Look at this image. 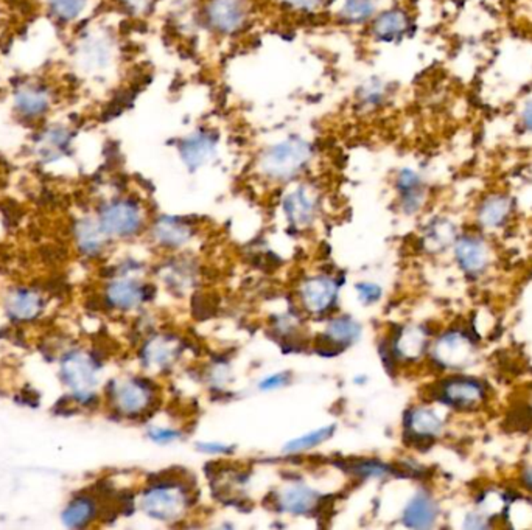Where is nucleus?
Returning <instances> with one entry per match:
<instances>
[{
  "label": "nucleus",
  "mask_w": 532,
  "mask_h": 530,
  "mask_svg": "<svg viewBox=\"0 0 532 530\" xmlns=\"http://www.w3.org/2000/svg\"><path fill=\"white\" fill-rule=\"evenodd\" d=\"M315 158V146L301 136H290L260 152L257 173L276 183H288L302 176Z\"/></svg>",
  "instance_id": "nucleus-1"
},
{
  "label": "nucleus",
  "mask_w": 532,
  "mask_h": 530,
  "mask_svg": "<svg viewBox=\"0 0 532 530\" xmlns=\"http://www.w3.org/2000/svg\"><path fill=\"white\" fill-rule=\"evenodd\" d=\"M192 488L183 479L165 478L153 480L140 495V509L159 523H176L191 511Z\"/></svg>",
  "instance_id": "nucleus-2"
},
{
  "label": "nucleus",
  "mask_w": 532,
  "mask_h": 530,
  "mask_svg": "<svg viewBox=\"0 0 532 530\" xmlns=\"http://www.w3.org/2000/svg\"><path fill=\"white\" fill-rule=\"evenodd\" d=\"M102 362L84 348H72L59 360V379L69 389L74 401L82 406L96 403Z\"/></svg>",
  "instance_id": "nucleus-3"
},
{
  "label": "nucleus",
  "mask_w": 532,
  "mask_h": 530,
  "mask_svg": "<svg viewBox=\"0 0 532 530\" xmlns=\"http://www.w3.org/2000/svg\"><path fill=\"white\" fill-rule=\"evenodd\" d=\"M106 398L117 416L136 420L154 410L159 401V389L152 379L127 377L109 383Z\"/></svg>",
  "instance_id": "nucleus-4"
},
{
  "label": "nucleus",
  "mask_w": 532,
  "mask_h": 530,
  "mask_svg": "<svg viewBox=\"0 0 532 530\" xmlns=\"http://www.w3.org/2000/svg\"><path fill=\"white\" fill-rule=\"evenodd\" d=\"M96 216L111 240H133L148 224L145 207L134 196H115L102 202Z\"/></svg>",
  "instance_id": "nucleus-5"
},
{
  "label": "nucleus",
  "mask_w": 532,
  "mask_h": 530,
  "mask_svg": "<svg viewBox=\"0 0 532 530\" xmlns=\"http://www.w3.org/2000/svg\"><path fill=\"white\" fill-rule=\"evenodd\" d=\"M478 336L469 327H453L430 344L431 361L439 370H464L475 360Z\"/></svg>",
  "instance_id": "nucleus-6"
},
{
  "label": "nucleus",
  "mask_w": 532,
  "mask_h": 530,
  "mask_svg": "<svg viewBox=\"0 0 532 530\" xmlns=\"http://www.w3.org/2000/svg\"><path fill=\"white\" fill-rule=\"evenodd\" d=\"M430 397L458 412H475L488 403L489 387L482 379L455 375L437 381L431 387Z\"/></svg>",
  "instance_id": "nucleus-7"
},
{
  "label": "nucleus",
  "mask_w": 532,
  "mask_h": 530,
  "mask_svg": "<svg viewBox=\"0 0 532 530\" xmlns=\"http://www.w3.org/2000/svg\"><path fill=\"white\" fill-rule=\"evenodd\" d=\"M204 24L220 36L240 33L251 18L249 0H207L204 4Z\"/></svg>",
  "instance_id": "nucleus-8"
},
{
  "label": "nucleus",
  "mask_w": 532,
  "mask_h": 530,
  "mask_svg": "<svg viewBox=\"0 0 532 530\" xmlns=\"http://www.w3.org/2000/svg\"><path fill=\"white\" fill-rule=\"evenodd\" d=\"M55 106V94L51 86L43 82H20L13 90V111L26 123L45 121Z\"/></svg>",
  "instance_id": "nucleus-9"
},
{
  "label": "nucleus",
  "mask_w": 532,
  "mask_h": 530,
  "mask_svg": "<svg viewBox=\"0 0 532 530\" xmlns=\"http://www.w3.org/2000/svg\"><path fill=\"white\" fill-rule=\"evenodd\" d=\"M341 284L330 274H315L305 278L298 290L301 308L311 316H325L335 309Z\"/></svg>",
  "instance_id": "nucleus-10"
},
{
  "label": "nucleus",
  "mask_w": 532,
  "mask_h": 530,
  "mask_svg": "<svg viewBox=\"0 0 532 530\" xmlns=\"http://www.w3.org/2000/svg\"><path fill=\"white\" fill-rule=\"evenodd\" d=\"M321 210V199L317 190L299 183L294 189L288 190L282 198V212L290 226L298 230H307L317 222Z\"/></svg>",
  "instance_id": "nucleus-11"
},
{
  "label": "nucleus",
  "mask_w": 532,
  "mask_h": 530,
  "mask_svg": "<svg viewBox=\"0 0 532 530\" xmlns=\"http://www.w3.org/2000/svg\"><path fill=\"white\" fill-rule=\"evenodd\" d=\"M183 352L184 344L177 336L156 333L142 344L139 352L140 364L148 372L164 373L173 369Z\"/></svg>",
  "instance_id": "nucleus-12"
},
{
  "label": "nucleus",
  "mask_w": 532,
  "mask_h": 530,
  "mask_svg": "<svg viewBox=\"0 0 532 530\" xmlns=\"http://www.w3.org/2000/svg\"><path fill=\"white\" fill-rule=\"evenodd\" d=\"M403 433L408 445L428 448L442 436L443 420L428 406H412L403 417Z\"/></svg>",
  "instance_id": "nucleus-13"
},
{
  "label": "nucleus",
  "mask_w": 532,
  "mask_h": 530,
  "mask_svg": "<svg viewBox=\"0 0 532 530\" xmlns=\"http://www.w3.org/2000/svg\"><path fill=\"white\" fill-rule=\"evenodd\" d=\"M218 134L207 128H200L177 142V154L185 168L195 173L209 165L218 152Z\"/></svg>",
  "instance_id": "nucleus-14"
},
{
  "label": "nucleus",
  "mask_w": 532,
  "mask_h": 530,
  "mask_svg": "<svg viewBox=\"0 0 532 530\" xmlns=\"http://www.w3.org/2000/svg\"><path fill=\"white\" fill-rule=\"evenodd\" d=\"M105 303L109 308L121 313L139 309L150 299V284L129 274H121L105 286Z\"/></svg>",
  "instance_id": "nucleus-15"
},
{
  "label": "nucleus",
  "mask_w": 532,
  "mask_h": 530,
  "mask_svg": "<svg viewBox=\"0 0 532 530\" xmlns=\"http://www.w3.org/2000/svg\"><path fill=\"white\" fill-rule=\"evenodd\" d=\"M75 133L64 123H49L35 136V154L44 165L57 164L72 152Z\"/></svg>",
  "instance_id": "nucleus-16"
},
{
  "label": "nucleus",
  "mask_w": 532,
  "mask_h": 530,
  "mask_svg": "<svg viewBox=\"0 0 532 530\" xmlns=\"http://www.w3.org/2000/svg\"><path fill=\"white\" fill-rule=\"evenodd\" d=\"M430 350V331L424 325H403L394 331L387 344V355L393 361L416 362Z\"/></svg>",
  "instance_id": "nucleus-17"
},
{
  "label": "nucleus",
  "mask_w": 532,
  "mask_h": 530,
  "mask_svg": "<svg viewBox=\"0 0 532 530\" xmlns=\"http://www.w3.org/2000/svg\"><path fill=\"white\" fill-rule=\"evenodd\" d=\"M76 64L86 74H102L114 61V44L106 35L90 33L76 47Z\"/></svg>",
  "instance_id": "nucleus-18"
},
{
  "label": "nucleus",
  "mask_w": 532,
  "mask_h": 530,
  "mask_svg": "<svg viewBox=\"0 0 532 530\" xmlns=\"http://www.w3.org/2000/svg\"><path fill=\"white\" fill-rule=\"evenodd\" d=\"M274 505L276 511L280 513L293 517H307L317 511V505H321V493L305 482L293 480L276 493Z\"/></svg>",
  "instance_id": "nucleus-19"
},
{
  "label": "nucleus",
  "mask_w": 532,
  "mask_h": 530,
  "mask_svg": "<svg viewBox=\"0 0 532 530\" xmlns=\"http://www.w3.org/2000/svg\"><path fill=\"white\" fill-rule=\"evenodd\" d=\"M150 237L156 246L165 251H181L193 240L195 228L184 218L159 216L150 226Z\"/></svg>",
  "instance_id": "nucleus-20"
},
{
  "label": "nucleus",
  "mask_w": 532,
  "mask_h": 530,
  "mask_svg": "<svg viewBox=\"0 0 532 530\" xmlns=\"http://www.w3.org/2000/svg\"><path fill=\"white\" fill-rule=\"evenodd\" d=\"M455 259L459 269L470 278L480 277L490 263V253L484 241L476 235L464 234L453 243Z\"/></svg>",
  "instance_id": "nucleus-21"
},
{
  "label": "nucleus",
  "mask_w": 532,
  "mask_h": 530,
  "mask_svg": "<svg viewBox=\"0 0 532 530\" xmlns=\"http://www.w3.org/2000/svg\"><path fill=\"white\" fill-rule=\"evenodd\" d=\"M362 335V323L352 316L332 317L325 325L323 335L319 336L324 342L323 347L317 348V352L324 356L340 354L342 348L350 347L360 341Z\"/></svg>",
  "instance_id": "nucleus-22"
},
{
  "label": "nucleus",
  "mask_w": 532,
  "mask_h": 530,
  "mask_svg": "<svg viewBox=\"0 0 532 530\" xmlns=\"http://www.w3.org/2000/svg\"><path fill=\"white\" fill-rule=\"evenodd\" d=\"M74 243L82 255L88 259L100 257L108 247V235L105 234L97 216H82L74 222Z\"/></svg>",
  "instance_id": "nucleus-23"
},
{
  "label": "nucleus",
  "mask_w": 532,
  "mask_h": 530,
  "mask_svg": "<svg viewBox=\"0 0 532 530\" xmlns=\"http://www.w3.org/2000/svg\"><path fill=\"white\" fill-rule=\"evenodd\" d=\"M44 308V296L27 286H18L10 291L5 300V311L10 321L14 323H32L43 315Z\"/></svg>",
  "instance_id": "nucleus-24"
},
{
  "label": "nucleus",
  "mask_w": 532,
  "mask_h": 530,
  "mask_svg": "<svg viewBox=\"0 0 532 530\" xmlns=\"http://www.w3.org/2000/svg\"><path fill=\"white\" fill-rule=\"evenodd\" d=\"M411 18L403 8H389L375 14L371 33L379 43H397L405 38L411 30Z\"/></svg>",
  "instance_id": "nucleus-25"
},
{
  "label": "nucleus",
  "mask_w": 532,
  "mask_h": 530,
  "mask_svg": "<svg viewBox=\"0 0 532 530\" xmlns=\"http://www.w3.org/2000/svg\"><path fill=\"white\" fill-rule=\"evenodd\" d=\"M395 190L399 204L405 215H416L424 207L426 199V185L418 171L403 168L395 177Z\"/></svg>",
  "instance_id": "nucleus-26"
},
{
  "label": "nucleus",
  "mask_w": 532,
  "mask_h": 530,
  "mask_svg": "<svg viewBox=\"0 0 532 530\" xmlns=\"http://www.w3.org/2000/svg\"><path fill=\"white\" fill-rule=\"evenodd\" d=\"M100 503L88 493H78L61 511V523L67 529H88L100 518Z\"/></svg>",
  "instance_id": "nucleus-27"
},
{
  "label": "nucleus",
  "mask_w": 532,
  "mask_h": 530,
  "mask_svg": "<svg viewBox=\"0 0 532 530\" xmlns=\"http://www.w3.org/2000/svg\"><path fill=\"white\" fill-rule=\"evenodd\" d=\"M439 518V505L425 490L416 493L402 511V523L410 529H431Z\"/></svg>",
  "instance_id": "nucleus-28"
},
{
  "label": "nucleus",
  "mask_w": 532,
  "mask_h": 530,
  "mask_svg": "<svg viewBox=\"0 0 532 530\" xmlns=\"http://www.w3.org/2000/svg\"><path fill=\"white\" fill-rule=\"evenodd\" d=\"M160 280L171 292L177 296L185 294L197 284L198 268L192 260L184 257L171 259L160 268Z\"/></svg>",
  "instance_id": "nucleus-29"
},
{
  "label": "nucleus",
  "mask_w": 532,
  "mask_h": 530,
  "mask_svg": "<svg viewBox=\"0 0 532 530\" xmlns=\"http://www.w3.org/2000/svg\"><path fill=\"white\" fill-rule=\"evenodd\" d=\"M513 201L511 196L490 195L482 199L476 210V222L484 229H500L506 226L512 215Z\"/></svg>",
  "instance_id": "nucleus-30"
},
{
  "label": "nucleus",
  "mask_w": 532,
  "mask_h": 530,
  "mask_svg": "<svg viewBox=\"0 0 532 530\" xmlns=\"http://www.w3.org/2000/svg\"><path fill=\"white\" fill-rule=\"evenodd\" d=\"M457 228L447 218H436L425 228L422 246L430 253H442L457 240Z\"/></svg>",
  "instance_id": "nucleus-31"
},
{
  "label": "nucleus",
  "mask_w": 532,
  "mask_h": 530,
  "mask_svg": "<svg viewBox=\"0 0 532 530\" xmlns=\"http://www.w3.org/2000/svg\"><path fill=\"white\" fill-rule=\"evenodd\" d=\"M45 10L59 26L67 27L82 19L88 12L90 0H44Z\"/></svg>",
  "instance_id": "nucleus-32"
},
{
  "label": "nucleus",
  "mask_w": 532,
  "mask_h": 530,
  "mask_svg": "<svg viewBox=\"0 0 532 530\" xmlns=\"http://www.w3.org/2000/svg\"><path fill=\"white\" fill-rule=\"evenodd\" d=\"M379 10V0H342L338 18L346 26H362L374 19Z\"/></svg>",
  "instance_id": "nucleus-33"
},
{
  "label": "nucleus",
  "mask_w": 532,
  "mask_h": 530,
  "mask_svg": "<svg viewBox=\"0 0 532 530\" xmlns=\"http://www.w3.org/2000/svg\"><path fill=\"white\" fill-rule=\"evenodd\" d=\"M335 425H327V426H321L317 430L310 431L304 436L296 437L290 442L286 443L284 447V453L286 455H301V453H307L310 449L321 447L324 442H327L332 436L335 434Z\"/></svg>",
  "instance_id": "nucleus-34"
},
{
  "label": "nucleus",
  "mask_w": 532,
  "mask_h": 530,
  "mask_svg": "<svg viewBox=\"0 0 532 530\" xmlns=\"http://www.w3.org/2000/svg\"><path fill=\"white\" fill-rule=\"evenodd\" d=\"M385 98H387V88L377 78L364 82L358 90V103L364 108H377L385 101Z\"/></svg>",
  "instance_id": "nucleus-35"
},
{
  "label": "nucleus",
  "mask_w": 532,
  "mask_h": 530,
  "mask_svg": "<svg viewBox=\"0 0 532 530\" xmlns=\"http://www.w3.org/2000/svg\"><path fill=\"white\" fill-rule=\"evenodd\" d=\"M350 472L362 479H383L393 472V468L380 461H356L350 465Z\"/></svg>",
  "instance_id": "nucleus-36"
},
{
  "label": "nucleus",
  "mask_w": 532,
  "mask_h": 530,
  "mask_svg": "<svg viewBox=\"0 0 532 530\" xmlns=\"http://www.w3.org/2000/svg\"><path fill=\"white\" fill-rule=\"evenodd\" d=\"M146 436L156 443V445H171L184 439V433L177 428H167V426H152L146 431Z\"/></svg>",
  "instance_id": "nucleus-37"
},
{
  "label": "nucleus",
  "mask_w": 532,
  "mask_h": 530,
  "mask_svg": "<svg viewBox=\"0 0 532 530\" xmlns=\"http://www.w3.org/2000/svg\"><path fill=\"white\" fill-rule=\"evenodd\" d=\"M299 327H301V321H299L298 316L292 315V313H284L274 319V331L282 338H290V336L293 338V336L298 335Z\"/></svg>",
  "instance_id": "nucleus-38"
},
{
  "label": "nucleus",
  "mask_w": 532,
  "mask_h": 530,
  "mask_svg": "<svg viewBox=\"0 0 532 530\" xmlns=\"http://www.w3.org/2000/svg\"><path fill=\"white\" fill-rule=\"evenodd\" d=\"M355 290H356L358 300H360L364 307H371V305L380 302L381 296H383V290H381L380 284H372V282H362V284H356Z\"/></svg>",
  "instance_id": "nucleus-39"
},
{
  "label": "nucleus",
  "mask_w": 532,
  "mask_h": 530,
  "mask_svg": "<svg viewBox=\"0 0 532 530\" xmlns=\"http://www.w3.org/2000/svg\"><path fill=\"white\" fill-rule=\"evenodd\" d=\"M292 383V373L282 370V372L271 373L259 383L260 391L271 392L282 389Z\"/></svg>",
  "instance_id": "nucleus-40"
},
{
  "label": "nucleus",
  "mask_w": 532,
  "mask_h": 530,
  "mask_svg": "<svg viewBox=\"0 0 532 530\" xmlns=\"http://www.w3.org/2000/svg\"><path fill=\"white\" fill-rule=\"evenodd\" d=\"M464 527L466 529H490V527H494V518L486 511H472L466 518Z\"/></svg>",
  "instance_id": "nucleus-41"
},
{
  "label": "nucleus",
  "mask_w": 532,
  "mask_h": 530,
  "mask_svg": "<svg viewBox=\"0 0 532 530\" xmlns=\"http://www.w3.org/2000/svg\"><path fill=\"white\" fill-rule=\"evenodd\" d=\"M198 451L210 456H229L234 451L235 447L222 442H198Z\"/></svg>",
  "instance_id": "nucleus-42"
},
{
  "label": "nucleus",
  "mask_w": 532,
  "mask_h": 530,
  "mask_svg": "<svg viewBox=\"0 0 532 530\" xmlns=\"http://www.w3.org/2000/svg\"><path fill=\"white\" fill-rule=\"evenodd\" d=\"M229 379H231V375H229L228 366H224V364H216V366L210 367V385H214L215 387H223L226 383H229Z\"/></svg>",
  "instance_id": "nucleus-43"
},
{
  "label": "nucleus",
  "mask_w": 532,
  "mask_h": 530,
  "mask_svg": "<svg viewBox=\"0 0 532 530\" xmlns=\"http://www.w3.org/2000/svg\"><path fill=\"white\" fill-rule=\"evenodd\" d=\"M119 2H121V7L131 14L146 13L152 7V0H119Z\"/></svg>",
  "instance_id": "nucleus-44"
},
{
  "label": "nucleus",
  "mask_w": 532,
  "mask_h": 530,
  "mask_svg": "<svg viewBox=\"0 0 532 530\" xmlns=\"http://www.w3.org/2000/svg\"><path fill=\"white\" fill-rule=\"evenodd\" d=\"M284 2L288 7L301 12H313L323 4V0H284Z\"/></svg>",
  "instance_id": "nucleus-45"
},
{
  "label": "nucleus",
  "mask_w": 532,
  "mask_h": 530,
  "mask_svg": "<svg viewBox=\"0 0 532 530\" xmlns=\"http://www.w3.org/2000/svg\"><path fill=\"white\" fill-rule=\"evenodd\" d=\"M521 125L525 127L528 133L532 134V100L526 101L521 109Z\"/></svg>",
  "instance_id": "nucleus-46"
},
{
  "label": "nucleus",
  "mask_w": 532,
  "mask_h": 530,
  "mask_svg": "<svg viewBox=\"0 0 532 530\" xmlns=\"http://www.w3.org/2000/svg\"><path fill=\"white\" fill-rule=\"evenodd\" d=\"M521 486L525 487V490L532 495V467L525 468L521 473Z\"/></svg>",
  "instance_id": "nucleus-47"
},
{
  "label": "nucleus",
  "mask_w": 532,
  "mask_h": 530,
  "mask_svg": "<svg viewBox=\"0 0 532 530\" xmlns=\"http://www.w3.org/2000/svg\"><path fill=\"white\" fill-rule=\"evenodd\" d=\"M523 409H525L526 417H528V422H531L529 425L532 426V400L531 403L523 404Z\"/></svg>",
  "instance_id": "nucleus-48"
}]
</instances>
